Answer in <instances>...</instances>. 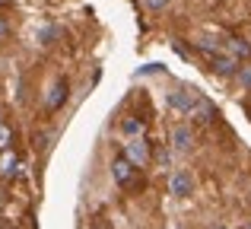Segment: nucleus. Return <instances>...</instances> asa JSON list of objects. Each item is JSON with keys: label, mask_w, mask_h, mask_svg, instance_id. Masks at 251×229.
<instances>
[{"label": "nucleus", "mask_w": 251, "mask_h": 229, "mask_svg": "<svg viewBox=\"0 0 251 229\" xmlns=\"http://www.w3.org/2000/svg\"><path fill=\"white\" fill-rule=\"evenodd\" d=\"M121 156H124V159H127L134 169H143V166L150 162V156H153V153H150V143L143 140V137H130V140L124 143V153H121Z\"/></svg>", "instance_id": "f257e3e1"}, {"label": "nucleus", "mask_w": 251, "mask_h": 229, "mask_svg": "<svg viewBox=\"0 0 251 229\" xmlns=\"http://www.w3.org/2000/svg\"><path fill=\"white\" fill-rule=\"evenodd\" d=\"M137 172H140V169H134L124 156H115V159H111V178H115L121 188H134L137 185Z\"/></svg>", "instance_id": "f03ea898"}, {"label": "nucleus", "mask_w": 251, "mask_h": 229, "mask_svg": "<svg viewBox=\"0 0 251 229\" xmlns=\"http://www.w3.org/2000/svg\"><path fill=\"white\" fill-rule=\"evenodd\" d=\"M210 67H213V74H220V76H232V74H239L242 64L235 61L232 54H226V51H216V54H210Z\"/></svg>", "instance_id": "7ed1b4c3"}, {"label": "nucleus", "mask_w": 251, "mask_h": 229, "mask_svg": "<svg viewBox=\"0 0 251 229\" xmlns=\"http://www.w3.org/2000/svg\"><path fill=\"white\" fill-rule=\"evenodd\" d=\"M169 188H172V194H175V198H188V194H191V188H194V178H191V172L178 169V172H172Z\"/></svg>", "instance_id": "20e7f679"}, {"label": "nucleus", "mask_w": 251, "mask_h": 229, "mask_svg": "<svg viewBox=\"0 0 251 229\" xmlns=\"http://www.w3.org/2000/svg\"><path fill=\"white\" fill-rule=\"evenodd\" d=\"M67 93H70V86H67V80H57L54 86H51V93H48V99H45V108H48V112H57V108L64 105V102H67Z\"/></svg>", "instance_id": "39448f33"}, {"label": "nucleus", "mask_w": 251, "mask_h": 229, "mask_svg": "<svg viewBox=\"0 0 251 229\" xmlns=\"http://www.w3.org/2000/svg\"><path fill=\"white\" fill-rule=\"evenodd\" d=\"M194 102H197V96L191 93V89H175V93L169 96V105L175 108V112H184V115L194 108Z\"/></svg>", "instance_id": "423d86ee"}, {"label": "nucleus", "mask_w": 251, "mask_h": 229, "mask_svg": "<svg viewBox=\"0 0 251 229\" xmlns=\"http://www.w3.org/2000/svg\"><path fill=\"white\" fill-rule=\"evenodd\" d=\"M19 175V156L13 153V150H6V153H0V178L13 181Z\"/></svg>", "instance_id": "0eeeda50"}, {"label": "nucleus", "mask_w": 251, "mask_h": 229, "mask_svg": "<svg viewBox=\"0 0 251 229\" xmlns=\"http://www.w3.org/2000/svg\"><path fill=\"white\" fill-rule=\"evenodd\" d=\"M191 143H194V134H191V127H184V124H178L175 130H172V147L175 150H191Z\"/></svg>", "instance_id": "6e6552de"}, {"label": "nucleus", "mask_w": 251, "mask_h": 229, "mask_svg": "<svg viewBox=\"0 0 251 229\" xmlns=\"http://www.w3.org/2000/svg\"><path fill=\"white\" fill-rule=\"evenodd\" d=\"M226 54H232L235 61H248L251 57V45L245 42V38H229V45H226Z\"/></svg>", "instance_id": "1a4fd4ad"}, {"label": "nucleus", "mask_w": 251, "mask_h": 229, "mask_svg": "<svg viewBox=\"0 0 251 229\" xmlns=\"http://www.w3.org/2000/svg\"><path fill=\"white\" fill-rule=\"evenodd\" d=\"M191 121H197V124H207L210 118H213V105H210L207 99H201V96H197V102H194V108H191Z\"/></svg>", "instance_id": "9d476101"}, {"label": "nucleus", "mask_w": 251, "mask_h": 229, "mask_svg": "<svg viewBox=\"0 0 251 229\" xmlns=\"http://www.w3.org/2000/svg\"><path fill=\"white\" fill-rule=\"evenodd\" d=\"M13 150V127L6 121H0V153Z\"/></svg>", "instance_id": "9b49d317"}, {"label": "nucleus", "mask_w": 251, "mask_h": 229, "mask_svg": "<svg viewBox=\"0 0 251 229\" xmlns=\"http://www.w3.org/2000/svg\"><path fill=\"white\" fill-rule=\"evenodd\" d=\"M121 130H124L127 137H140V134H143V121H140V118H127V121L121 124Z\"/></svg>", "instance_id": "f8f14e48"}, {"label": "nucleus", "mask_w": 251, "mask_h": 229, "mask_svg": "<svg viewBox=\"0 0 251 229\" xmlns=\"http://www.w3.org/2000/svg\"><path fill=\"white\" fill-rule=\"evenodd\" d=\"M235 76H239V83H242V86H248V89H251V64L239 67V74H235Z\"/></svg>", "instance_id": "ddd939ff"}, {"label": "nucleus", "mask_w": 251, "mask_h": 229, "mask_svg": "<svg viewBox=\"0 0 251 229\" xmlns=\"http://www.w3.org/2000/svg\"><path fill=\"white\" fill-rule=\"evenodd\" d=\"M143 3H147L150 10H166V6L172 3V0H143Z\"/></svg>", "instance_id": "4468645a"}, {"label": "nucleus", "mask_w": 251, "mask_h": 229, "mask_svg": "<svg viewBox=\"0 0 251 229\" xmlns=\"http://www.w3.org/2000/svg\"><path fill=\"white\" fill-rule=\"evenodd\" d=\"M6 35H10V23L0 16V38H6Z\"/></svg>", "instance_id": "2eb2a0df"}, {"label": "nucleus", "mask_w": 251, "mask_h": 229, "mask_svg": "<svg viewBox=\"0 0 251 229\" xmlns=\"http://www.w3.org/2000/svg\"><path fill=\"white\" fill-rule=\"evenodd\" d=\"M156 159H159L162 166H169V153H166V150H159V153H156Z\"/></svg>", "instance_id": "dca6fc26"}, {"label": "nucleus", "mask_w": 251, "mask_h": 229, "mask_svg": "<svg viewBox=\"0 0 251 229\" xmlns=\"http://www.w3.org/2000/svg\"><path fill=\"white\" fill-rule=\"evenodd\" d=\"M0 229H16V226H10L6 220H0Z\"/></svg>", "instance_id": "f3484780"}, {"label": "nucleus", "mask_w": 251, "mask_h": 229, "mask_svg": "<svg viewBox=\"0 0 251 229\" xmlns=\"http://www.w3.org/2000/svg\"><path fill=\"white\" fill-rule=\"evenodd\" d=\"M245 108H248V118H251V102H248V105H245Z\"/></svg>", "instance_id": "a211bd4d"}, {"label": "nucleus", "mask_w": 251, "mask_h": 229, "mask_svg": "<svg viewBox=\"0 0 251 229\" xmlns=\"http://www.w3.org/2000/svg\"><path fill=\"white\" fill-rule=\"evenodd\" d=\"M6 3H10V0H0V6H6Z\"/></svg>", "instance_id": "6ab92c4d"}, {"label": "nucleus", "mask_w": 251, "mask_h": 229, "mask_svg": "<svg viewBox=\"0 0 251 229\" xmlns=\"http://www.w3.org/2000/svg\"><path fill=\"white\" fill-rule=\"evenodd\" d=\"M213 229H226V226H213Z\"/></svg>", "instance_id": "aec40b11"}, {"label": "nucleus", "mask_w": 251, "mask_h": 229, "mask_svg": "<svg viewBox=\"0 0 251 229\" xmlns=\"http://www.w3.org/2000/svg\"><path fill=\"white\" fill-rule=\"evenodd\" d=\"M245 229H251V223H248V226H245Z\"/></svg>", "instance_id": "412c9836"}]
</instances>
